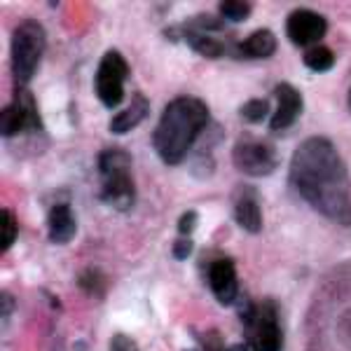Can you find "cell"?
<instances>
[{
    "instance_id": "cell-1",
    "label": "cell",
    "mask_w": 351,
    "mask_h": 351,
    "mask_svg": "<svg viewBox=\"0 0 351 351\" xmlns=\"http://www.w3.org/2000/svg\"><path fill=\"white\" fill-rule=\"evenodd\" d=\"M291 183L314 211L351 225V178L332 141L311 136L293 152Z\"/></svg>"
},
{
    "instance_id": "cell-2",
    "label": "cell",
    "mask_w": 351,
    "mask_h": 351,
    "mask_svg": "<svg viewBox=\"0 0 351 351\" xmlns=\"http://www.w3.org/2000/svg\"><path fill=\"white\" fill-rule=\"evenodd\" d=\"M208 127V108L197 96H176L164 108L152 134V145L160 160L176 167L185 160L197 138Z\"/></svg>"
},
{
    "instance_id": "cell-3",
    "label": "cell",
    "mask_w": 351,
    "mask_h": 351,
    "mask_svg": "<svg viewBox=\"0 0 351 351\" xmlns=\"http://www.w3.org/2000/svg\"><path fill=\"white\" fill-rule=\"evenodd\" d=\"M101 173V199L115 211L127 213L134 208L136 185L132 178V155L120 148H108L99 152Z\"/></svg>"
},
{
    "instance_id": "cell-4",
    "label": "cell",
    "mask_w": 351,
    "mask_h": 351,
    "mask_svg": "<svg viewBox=\"0 0 351 351\" xmlns=\"http://www.w3.org/2000/svg\"><path fill=\"white\" fill-rule=\"evenodd\" d=\"M246 342L253 351H281L284 349V332L279 326V304L274 300L263 302H246L239 309Z\"/></svg>"
},
{
    "instance_id": "cell-5",
    "label": "cell",
    "mask_w": 351,
    "mask_h": 351,
    "mask_svg": "<svg viewBox=\"0 0 351 351\" xmlns=\"http://www.w3.org/2000/svg\"><path fill=\"white\" fill-rule=\"evenodd\" d=\"M47 33L36 19H24L12 31V77L16 87H26L40 66Z\"/></svg>"
},
{
    "instance_id": "cell-6",
    "label": "cell",
    "mask_w": 351,
    "mask_h": 351,
    "mask_svg": "<svg viewBox=\"0 0 351 351\" xmlns=\"http://www.w3.org/2000/svg\"><path fill=\"white\" fill-rule=\"evenodd\" d=\"M129 77V64L127 59L117 52L108 49L99 61L94 77V92L106 108H117L124 101V80Z\"/></svg>"
},
{
    "instance_id": "cell-7",
    "label": "cell",
    "mask_w": 351,
    "mask_h": 351,
    "mask_svg": "<svg viewBox=\"0 0 351 351\" xmlns=\"http://www.w3.org/2000/svg\"><path fill=\"white\" fill-rule=\"evenodd\" d=\"M232 162H234L237 171L251 176V178H263L274 171L279 157L267 141L256 138L251 134H241L232 148Z\"/></svg>"
},
{
    "instance_id": "cell-8",
    "label": "cell",
    "mask_w": 351,
    "mask_h": 351,
    "mask_svg": "<svg viewBox=\"0 0 351 351\" xmlns=\"http://www.w3.org/2000/svg\"><path fill=\"white\" fill-rule=\"evenodd\" d=\"M0 132H3L5 138L43 132V117L38 112L36 99L26 87H16L14 104L5 106L3 112H0Z\"/></svg>"
},
{
    "instance_id": "cell-9",
    "label": "cell",
    "mask_w": 351,
    "mask_h": 351,
    "mask_svg": "<svg viewBox=\"0 0 351 351\" xmlns=\"http://www.w3.org/2000/svg\"><path fill=\"white\" fill-rule=\"evenodd\" d=\"M288 40L298 47H314L328 33V21L314 10H293L286 19Z\"/></svg>"
},
{
    "instance_id": "cell-10",
    "label": "cell",
    "mask_w": 351,
    "mask_h": 351,
    "mask_svg": "<svg viewBox=\"0 0 351 351\" xmlns=\"http://www.w3.org/2000/svg\"><path fill=\"white\" fill-rule=\"evenodd\" d=\"M232 213L234 223L248 234H258L263 230V208H260V195L251 185H239L232 195Z\"/></svg>"
},
{
    "instance_id": "cell-11",
    "label": "cell",
    "mask_w": 351,
    "mask_h": 351,
    "mask_svg": "<svg viewBox=\"0 0 351 351\" xmlns=\"http://www.w3.org/2000/svg\"><path fill=\"white\" fill-rule=\"evenodd\" d=\"M208 286H211L213 298L218 300L220 304L230 307V304L237 302L239 298V281H237V269L232 258L220 256L211 263L208 267Z\"/></svg>"
},
{
    "instance_id": "cell-12",
    "label": "cell",
    "mask_w": 351,
    "mask_h": 351,
    "mask_svg": "<svg viewBox=\"0 0 351 351\" xmlns=\"http://www.w3.org/2000/svg\"><path fill=\"white\" fill-rule=\"evenodd\" d=\"M274 96H276V110H274V115H271L269 127L274 129V132H281V129H288L291 124L298 122V117L302 115V110H304V101H302V94L288 82L276 84Z\"/></svg>"
},
{
    "instance_id": "cell-13",
    "label": "cell",
    "mask_w": 351,
    "mask_h": 351,
    "mask_svg": "<svg viewBox=\"0 0 351 351\" xmlns=\"http://www.w3.org/2000/svg\"><path fill=\"white\" fill-rule=\"evenodd\" d=\"M77 232L75 213L68 204H54L47 213V239L52 243H68L73 241Z\"/></svg>"
},
{
    "instance_id": "cell-14",
    "label": "cell",
    "mask_w": 351,
    "mask_h": 351,
    "mask_svg": "<svg viewBox=\"0 0 351 351\" xmlns=\"http://www.w3.org/2000/svg\"><path fill=\"white\" fill-rule=\"evenodd\" d=\"M148 112H150V101L145 99L143 94L136 92V94L132 96V101H129L127 108L120 110V112H117V115L110 120V132L115 134V136L129 134L132 129H136L141 122L145 120V117H148Z\"/></svg>"
},
{
    "instance_id": "cell-15",
    "label": "cell",
    "mask_w": 351,
    "mask_h": 351,
    "mask_svg": "<svg viewBox=\"0 0 351 351\" xmlns=\"http://www.w3.org/2000/svg\"><path fill=\"white\" fill-rule=\"evenodd\" d=\"M237 52L243 59H269L276 52V38L269 28L253 31L243 43L237 45Z\"/></svg>"
},
{
    "instance_id": "cell-16",
    "label": "cell",
    "mask_w": 351,
    "mask_h": 351,
    "mask_svg": "<svg viewBox=\"0 0 351 351\" xmlns=\"http://www.w3.org/2000/svg\"><path fill=\"white\" fill-rule=\"evenodd\" d=\"M183 28V26H180ZM183 40L190 45L192 52H197L204 59H220L225 54V45L218 38L208 36V33H195V31H185L183 28Z\"/></svg>"
},
{
    "instance_id": "cell-17",
    "label": "cell",
    "mask_w": 351,
    "mask_h": 351,
    "mask_svg": "<svg viewBox=\"0 0 351 351\" xmlns=\"http://www.w3.org/2000/svg\"><path fill=\"white\" fill-rule=\"evenodd\" d=\"M302 64L314 73H326L335 66V52L324 45H314L302 54Z\"/></svg>"
},
{
    "instance_id": "cell-18",
    "label": "cell",
    "mask_w": 351,
    "mask_h": 351,
    "mask_svg": "<svg viewBox=\"0 0 351 351\" xmlns=\"http://www.w3.org/2000/svg\"><path fill=\"white\" fill-rule=\"evenodd\" d=\"M77 286H80V291L87 293V295L104 298V293H106V276L101 274L99 269L89 267V269H84L80 276H77Z\"/></svg>"
},
{
    "instance_id": "cell-19",
    "label": "cell",
    "mask_w": 351,
    "mask_h": 351,
    "mask_svg": "<svg viewBox=\"0 0 351 351\" xmlns=\"http://www.w3.org/2000/svg\"><path fill=\"white\" fill-rule=\"evenodd\" d=\"M16 232H19V228H16V218L14 213L10 211V208H3L0 211V251H10V246L16 241Z\"/></svg>"
},
{
    "instance_id": "cell-20",
    "label": "cell",
    "mask_w": 351,
    "mask_h": 351,
    "mask_svg": "<svg viewBox=\"0 0 351 351\" xmlns=\"http://www.w3.org/2000/svg\"><path fill=\"white\" fill-rule=\"evenodd\" d=\"M218 12L228 21H246L253 12V5L246 0H225L218 5Z\"/></svg>"
},
{
    "instance_id": "cell-21",
    "label": "cell",
    "mask_w": 351,
    "mask_h": 351,
    "mask_svg": "<svg viewBox=\"0 0 351 351\" xmlns=\"http://www.w3.org/2000/svg\"><path fill=\"white\" fill-rule=\"evenodd\" d=\"M241 112V117L246 122H251V124H258V122H263L265 117H267V112H269V104L265 99H251V101H246V104L239 108Z\"/></svg>"
},
{
    "instance_id": "cell-22",
    "label": "cell",
    "mask_w": 351,
    "mask_h": 351,
    "mask_svg": "<svg viewBox=\"0 0 351 351\" xmlns=\"http://www.w3.org/2000/svg\"><path fill=\"white\" fill-rule=\"evenodd\" d=\"M192 251H195V243H192L190 237H178V239L173 241V258L176 260H188L192 256Z\"/></svg>"
},
{
    "instance_id": "cell-23",
    "label": "cell",
    "mask_w": 351,
    "mask_h": 351,
    "mask_svg": "<svg viewBox=\"0 0 351 351\" xmlns=\"http://www.w3.org/2000/svg\"><path fill=\"white\" fill-rule=\"evenodd\" d=\"M110 351H141V349L129 335L117 332V335H112V339H110Z\"/></svg>"
},
{
    "instance_id": "cell-24",
    "label": "cell",
    "mask_w": 351,
    "mask_h": 351,
    "mask_svg": "<svg viewBox=\"0 0 351 351\" xmlns=\"http://www.w3.org/2000/svg\"><path fill=\"white\" fill-rule=\"evenodd\" d=\"M197 228V213L195 211H185L178 218V234L180 237H190Z\"/></svg>"
},
{
    "instance_id": "cell-25",
    "label": "cell",
    "mask_w": 351,
    "mask_h": 351,
    "mask_svg": "<svg viewBox=\"0 0 351 351\" xmlns=\"http://www.w3.org/2000/svg\"><path fill=\"white\" fill-rule=\"evenodd\" d=\"M14 311V300L10 293H3V319H8L10 314Z\"/></svg>"
},
{
    "instance_id": "cell-26",
    "label": "cell",
    "mask_w": 351,
    "mask_h": 351,
    "mask_svg": "<svg viewBox=\"0 0 351 351\" xmlns=\"http://www.w3.org/2000/svg\"><path fill=\"white\" fill-rule=\"evenodd\" d=\"M223 351H248V344H230Z\"/></svg>"
},
{
    "instance_id": "cell-27",
    "label": "cell",
    "mask_w": 351,
    "mask_h": 351,
    "mask_svg": "<svg viewBox=\"0 0 351 351\" xmlns=\"http://www.w3.org/2000/svg\"><path fill=\"white\" fill-rule=\"evenodd\" d=\"M347 101H349V110H351V87H349V99Z\"/></svg>"
},
{
    "instance_id": "cell-28",
    "label": "cell",
    "mask_w": 351,
    "mask_h": 351,
    "mask_svg": "<svg viewBox=\"0 0 351 351\" xmlns=\"http://www.w3.org/2000/svg\"><path fill=\"white\" fill-rule=\"evenodd\" d=\"M188 351H195V349H188Z\"/></svg>"
}]
</instances>
